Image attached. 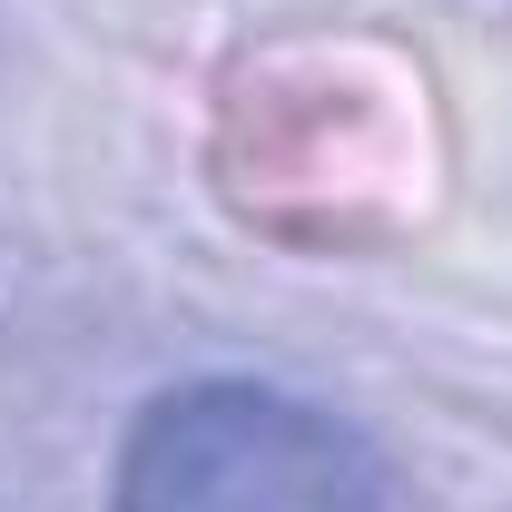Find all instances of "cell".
<instances>
[{
    "label": "cell",
    "instance_id": "1",
    "mask_svg": "<svg viewBox=\"0 0 512 512\" xmlns=\"http://www.w3.org/2000/svg\"><path fill=\"white\" fill-rule=\"evenodd\" d=\"M109 512H384V473L345 414L207 375L128 424Z\"/></svg>",
    "mask_w": 512,
    "mask_h": 512
}]
</instances>
